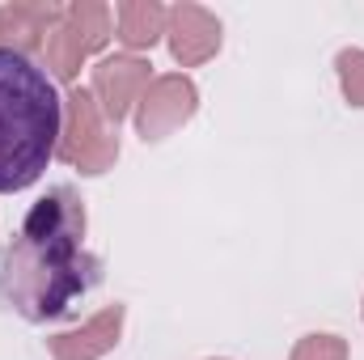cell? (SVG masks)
Returning a JSON list of instances; mask_svg holds the SVG:
<instances>
[{
	"label": "cell",
	"mask_w": 364,
	"mask_h": 360,
	"mask_svg": "<svg viewBox=\"0 0 364 360\" xmlns=\"http://www.w3.org/2000/svg\"><path fill=\"white\" fill-rule=\"evenodd\" d=\"M64 102L47 68L30 55L0 47V195L26 191L60 153Z\"/></svg>",
	"instance_id": "2"
},
{
	"label": "cell",
	"mask_w": 364,
	"mask_h": 360,
	"mask_svg": "<svg viewBox=\"0 0 364 360\" xmlns=\"http://www.w3.org/2000/svg\"><path fill=\"white\" fill-rule=\"evenodd\" d=\"M292 360H348V348L335 335H309V339L296 344Z\"/></svg>",
	"instance_id": "12"
},
{
	"label": "cell",
	"mask_w": 364,
	"mask_h": 360,
	"mask_svg": "<svg viewBox=\"0 0 364 360\" xmlns=\"http://www.w3.org/2000/svg\"><path fill=\"white\" fill-rule=\"evenodd\" d=\"M335 68H339V81H343V93H348V102L352 106H364V51H339V60H335Z\"/></svg>",
	"instance_id": "11"
},
{
	"label": "cell",
	"mask_w": 364,
	"mask_h": 360,
	"mask_svg": "<svg viewBox=\"0 0 364 360\" xmlns=\"http://www.w3.org/2000/svg\"><path fill=\"white\" fill-rule=\"evenodd\" d=\"M195 97L199 93H195V85L186 77H157V81H149V90L140 97V115H136L140 136L144 140L170 136L178 123H186L195 115Z\"/></svg>",
	"instance_id": "5"
},
{
	"label": "cell",
	"mask_w": 364,
	"mask_h": 360,
	"mask_svg": "<svg viewBox=\"0 0 364 360\" xmlns=\"http://www.w3.org/2000/svg\"><path fill=\"white\" fill-rule=\"evenodd\" d=\"M60 9L55 4H4L0 9V47L13 51H30L38 43H47V30L55 26Z\"/></svg>",
	"instance_id": "8"
},
{
	"label": "cell",
	"mask_w": 364,
	"mask_h": 360,
	"mask_svg": "<svg viewBox=\"0 0 364 360\" xmlns=\"http://www.w3.org/2000/svg\"><path fill=\"white\" fill-rule=\"evenodd\" d=\"M149 90V64L136 55H114L93 68V102H102V115L119 123L132 102H140Z\"/></svg>",
	"instance_id": "6"
},
{
	"label": "cell",
	"mask_w": 364,
	"mask_h": 360,
	"mask_svg": "<svg viewBox=\"0 0 364 360\" xmlns=\"http://www.w3.org/2000/svg\"><path fill=\"white\" fill-rule=\"evenodd\" d=\"M166 34H170V51H174V60L182 68H195V64L212 60L216 47H220V21L203 4H174L170 21H166Z\"/></svg>",
	"instance_id": "7"
},
{
	"label": "cell",
	"mask_w": 364,
	"mask_h": 360,
	"mask_svg": "<svg viewBox=\"0 0 364 360\" xmlns=\"http://www.w3.org/2000/svg\"><path fill=\"white\" fill-rule=\"evenodd\" d=\"M110 38V9L97 0H77L68 9H60L55 26L47 30V64L55 68L60 81H73L81 73V64L90 60L93 51Z\"/></svg>",
	"instance_id": "3"
},
{
	"label": "cell",
	"mask_w": 364,
	"mask_h": 360,
	"mask_svg": "<svg viewBox=\"0 0 364 360\" xmlns=\"http://www.w3.org/2000/svg\"><path fill=\"white\" fill-rule=\"evenodd\" d=\"M166 21L170 13L157 4V0H123L114 4V26H119V43L123 47H153L161 34H166Z\"/></svg>",
	"instance_id": "10"
},
{
	"label": "cell",
	"mask_w": 364,
	"mask_h": 360,
	"mask_svg": "<svg viewBox=\"0 0 364 360\" xmlns=\"http://www.w3.org/2000/svg\"><path fill=\"white\" fill-rule=\"evenodd\" d=\"M102 284V259L85 250V203L73 186H51L0 246V305L26 322L73 318Z\"/></svg>",
	"instance_id": "1"
},
{
	"label": "cell",
	"mask_w": 364,
	"mask_h": 360,
	"mask_svg": "<svg viewBox=\"0 0 364 360\" xmlns=\"http://www.w3.org/2000/svg\"><path fill=\"white\" fill-rule=\"evenodd\" d=\"M64 106H68V132L60 136V157L68 166H81V174H102L119 157V140L102 123L93 93L73 90L64 97Z\"/></svg>",
	"instance_id": "4"
},
{
	"label": "cell",
	"mask_w": 364,
	"mask_h": 360,
	"mask_svg": "<svg viewBox=\"0 0 364 360\" xmlns=\"http://www.w3.org/2000/svg\"><path fill=\"white\" fill-rule=\"evenodd\" d=\"M119 327H123V309L110 305V309H102L93 318L85 331H73V335L51 339V352H55V360H93V356H102V352L114 348Z\"/></svg>",
	"instance_id": "9"
}]
</instances>
